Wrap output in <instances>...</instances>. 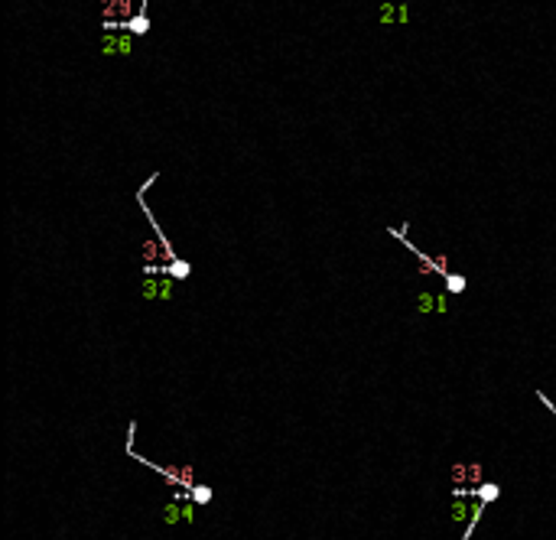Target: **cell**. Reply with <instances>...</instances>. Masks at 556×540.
<instances>
[{"mask_svg":"<svg viewBox=\"0 0 556 540\" xmlns=\"http://www.w3.org/2000/svg\"><path fill=\"white\" fill-rule=\"evenodd\" d=\"M179 287L173 277H143L140 280V296L143 299H176Z\"/></svg>","mask_w":556,"mask_h":540,"instance_id":"obj_1","label":"cell"},{"mask_svg":"<svg viewBox=\"0 0 556 540\" xmlns=\"http://www.w3.org/2000/svg\"><path fill=\"white\" fill-rule=\"evenodd\" d=\"M130 49H134L130 33H120V36L104 33V39H101V52H104V56H130Z\"/></svg>","mask_w":556,"mask_h":540,"instance_id":"obj_2","label":"cell"},{"mask_svg":"<svg viewBox=\"0 0 556 540\" xmlns=\"http://www.w3.org/2000/svg\"><path fill=\"white\" fill-rule=\"evenodd\" d=\"M104 26H108V30H111V26H120V30H127L130 36H147V33H150V16L143 13V7H140V13H134L127 23L120 20V23H104Z\"/></svg>","mask_w":556,"mask_h":540,"instance_id":"obj_3","label":"cell"},{"mask_svg":"<svg viewBox=\"0 0 556 540\" xmlns=\"http://www.w3.org/2000/svg\"><path fill=\"white\" fill-rule=\"evenodd\" d=\"M452 479H455V482H469L472 488L485 485V482H481V465H478V462H458V465L452 468Z\"/></svg>","mask_w":556,"mask_h":540,"instance_id":"obj_4","label":"cell"},{"mask_svg":"<svg viewBox=\"0 0 556 540\" xmlns=\"http://www.w3.org/2000/svg\"><path fill=\"white\" fill-rule=\"evenodd\" d=\"M101 13H104V23H114V16H124V23L130 20V0H104L101 4Z\"/></svg>","mask_w":556,"mask_h":540,"instance_id":"obj_5","label":"cell"},{"mask_svg":"<svg viewBox=\"0 0 556 540\" xmlns=\"http://www.w3.org/2000/svg\"><path fill=\"white\" fill-rule=\"evenodd\" d=\"M160 518H163V524H170V527L179 524V521H182V504H179V501H170V504L160 511Z\"/></svg>","mask_w":556,"mask_h":540,"instance_id":"obj_6","label":"cell"},{"mask_svg":"<svg viewBox=\"0 0 556 540\" xmlns=\"http://www.w3.org/2000/svg\"><path fill=\"white\" fill-rule=\"evenodd\" d=\"M443 283H446V293H452V296L455 293H465V287H469V280H465L462 273H449Z\"/></svg>","mask_w":556,"mask_h":540,"instance_id":"obj_7","label":"cell"},{"mask_svg":"<svg viewBox=\"0 0 556 540\" xmlns=\"http://www.w3.org/2000/svg\"><path fill=\"white\" fill-rule=\"evenodd\" d=\"M475 495H478V501H498V495H501V488L494 482H485V485H478V488H475Z\"/></svg>","mask_w":556,"mask_h":540,"instance_id":"obj_8","label":"cell"},{"mask_svg":"<svg viewBox=\"0 0 556 540\" xmlns=\"http://www.w3.org/2000/svg\"><path fill=\"white\" fill-rule=\"evenodd\" d=\"M211 498H215V491H211L208 485H196V488L189 491V501H192V504H208Z\"/></svg>","mask_w":556,"mask_h":540,"instance_id":"obj_9","label":"cell"},{"mask_svg":"<svg viewBox=\"0 0 556 540\" xmlns=\"http://www.w3.org/2000/svg\"><path fill=\"white\" fill-rule=\"evenodd\" d=\"M192 273V267L185 261H176V264H166V277H173V280H185Z\"/></svg>","mask_w":556,"mask_h":540,"instance_id":"obj_10","label":"cell"},{"mask_svg":"<svg viewBox=\"0 0 556 540\" xmlns=\"http://www.w3.org/2000/svg\"><path fill=\"white\" fill-rule=\"evenodd\" d=\"M449 518H452V521H472V511H469V501L455 498V501H452V511H449Z\"/></svg>","mask_w":556,"mask_h":540,"instance_id":"obj_11","label":"cell"},{"mask_svg":"<svg viewBox=\"0 0 556 540\" xmlns=\"http://www.w3.org/2000/svg\"><path fill=\"white\" fill-rule=\"evenodd\" d=\"M436 309V296L432 293H417V313H432Z\"/></svg>","mask_w":556,"mask_h":540,"instance_id":"obj_12","label":"cell"},{"mask_svg":"<svg viewBox=\"0 0 556 540\" xmlns=\"http://www.w3.org/2000/svg\"><path fill=\"white\" fill-rule=\"evenodd\" d=\"M381 23H394L400 20V7H381V16H377Z\"/></svg>","mask_w":556,"mask_h":540,"instance_id":"obj_13","label":"cell"},{"mask_svg":"<svg viewBox=\"0 0 556 540\" xmlns=\"http://www.w3.org/2000/svg\"><path fill=\"white\" fill-rule=\"evenodd\" d=\"M196 508H199V504H192V501L182 504V521H185V524H196Z\"/></svg>","mask_w":556,"mask_h":540,"instance_id":"obj_14","label":"cell"},{"mask_svg":"<svg viewBox=\"0 0 556 540\" xmlns=\"http://www.w3.org/2000/svg\"><path fill=\"white\" fill-rule=\"evenodd\" d=\"M436 313H449V296H446V293L436 296Z\"/></svg>","mask_w":556,"mask_h":540,"instance_id":"obj_15","label":"cell"}]
</instances>
